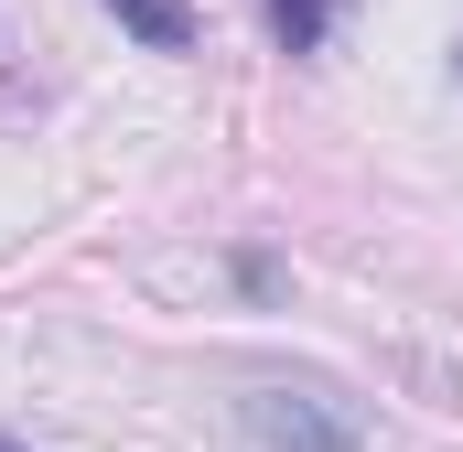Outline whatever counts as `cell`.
Instances as JSON below:
<instances>
[{
    "instance_id": "obj_3",
    "label": "cell",
    "mask_w": 463,
    "mask_h": 452,
    "mask_svg": "<svg viewBox=\"0 0 463 452\" xmlns=\"http://www.w3.org/2000/svg\"><path fill=\"white\" fill-rule=\"evenodd\" d=\"M335 11H345V0H269V33H280L291 54H324V33H335Z\"/></svg>"
},
{
    "instance_id": "obj_4",
    "label": "cell",
    "mask_w": 463,
    "mask_h": 452,
    "mask_svg": "<svg viewBox=\"0 0 463 452\" xmlns=\"http://www.w3.org/2000/svg\"><path fill=\"white\" fill-rule=\"evenodd\" d=\"M0 452H22V442H0Z\"/></svg>"
},
{
    "instance_id": "obj_1",
    "label": "cell",
    "mask_w": 463,
    "mask_h": 452,
    "mask_svg": "<svg viewBox=\"0 0 463 452\" xmlns=\"http://www.w3.org/2000/svg\"><path fill=\"white\" fill-rule=\"evenodd\" d=\"M248 442L259 452H366V420H355L335 388L259 377V388H248Z\"/></svg>"
},
{
    "instance_id": "obj_2",
    "label": "cell",
    "mask_w": 463,
    "mask_h": 452,
    "mask_svg": "<svg viewBox=\"0 0 463 452\" xmlns=\"http://www.w3.org/2000/svg\"><path fill=\"white\" fill-rule=\"evenodd\" d=\"M118 11V33H140L151 54H184L194 43V0H109Z\"/></svg>"
}]
</instances>
